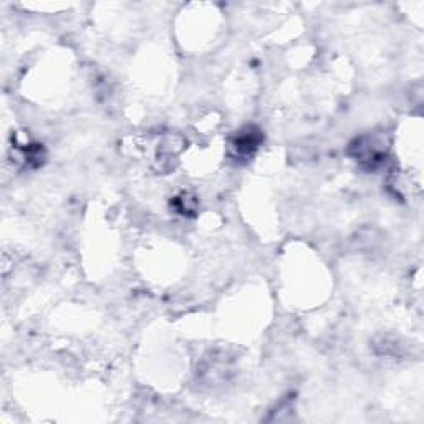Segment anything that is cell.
<instances>
[{
	"instance_id": "6da1fadb",
	"label": "cell",
	"mask_w": 424,
	"mask_h": 424,
	"mask_svg": "<svg viewBox=\"0 0 424 424\" xmlns=\"http://www.w3.org/2000/svg\"><path fill=\"white\" fill-rule=\"evenodd\" d=\"M261 139H262L261 131H258L256 126H247V128L239 131L237 136L234 138L232 146L240 156H249V154H252L254 151L258 148Z\"/></svg>"
}]
</instances>
